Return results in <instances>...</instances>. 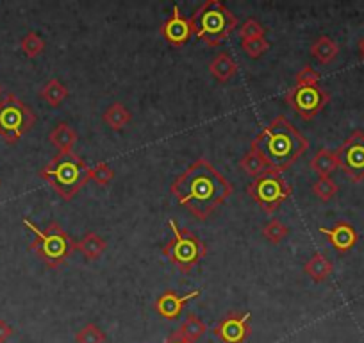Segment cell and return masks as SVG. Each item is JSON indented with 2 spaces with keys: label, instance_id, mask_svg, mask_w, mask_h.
Instances as JSON below:
<instances>
[{
  "label": "cell",
  "instance_id": "1",
  "mask_svg": "<svg viewBox=\"0 0 364 343\" xmlns=\"http://www.w3.org/2000/svg\"><path fill=\"white\" fill-rule=\"evenodd\" d=\"M170 191L195 218L208 220L232 195L234 186L208 159L200 157L171 183Z\"/></svg>",
  "mask_w": 364,
  "mask_h": 343
},
{
  "label": "cell",
  "instance_id": "2",
  "mask_svg": "<svg viewBox=\"0 0 364 343\" xmlns=\"http://www.w3.org/2000/svg\"><path fill=\"white\" fill-rule=\"evenodd\" d=\"M307 149L309 142L293 127L284 115L273 118L250 143L252 152L257 154L269 170L279 174L296 163Z\"/></svg>",
  "mask_w": 364,
  "mask_h": 343
},
{
  "label": "cell",
  "instance_id": "3",
  "mask_svg": "<svg viewBox=\"0 0 364 343\" xmlns=\"http://www.w3.org/2000/svg\"><path fill=\"white\" fill-rule=\"evenodd\" d=\"M38 176L65 201H72L90 181V167L75 152L58 154L38 172Z\"/></svg>",
  "mask_w": 364,
  "mask_h": 343
},
{
  "label": "cell",
  "instance_id": "4",
  "mask_svg": "<svg viewBox=\"0 0 364 343\" xmlns=\"http://www.w3.org/2000/svg\"><path fill=\"white\" fill-rule=\"evenodd\" d=\"M190 23L198 40L205 41L209 47H218L236 31L237 19L222 2L208 0L191 15Z\"/></svg>",
  "mask_w": 364,
  "mask_h": 343
},
{
  "label": "cell",
  "instance_id": "5",
  "mask_svg": "<svg viewBox=\"0 0 364 343\" xmlns=\"http://www.w3.org/2000/svg\"><path fill=\"white\" fill-rule=\"evenodd\" d=\"M23 226L34 234V241L31 243V250L47 265L48 268H59L72 252L77 248V241L59 226L58 222H50L47 229H40L29 218H23Z\"/></svg>",
  "mask_w": 364,
  "mask_h": 343
},
{
  "label": "cell",
  "instance_id": "6",
  "mask_svg": "<svg viewBox=\"0 0 364 343\" xmlns=\"http://www.w3.org/2000/svg\"><path fill=\"white\" fill-rule=\"evenodd\" d=\"M171 227V240L163 247V255L170 263H173L182 274H190L193 267L200 263L202 258L208 254V247L200 238L191 234L190 231L178 226L173 218L168 220Z\"/></svg>",
  "mask_w": 364,
  "mask_h": 343
},
{
  "label": "cell",
  "instance_id": "7",
  "mask_svg": "<svg viewBox=\"0 0 364 343\" xmlns=\"http://www.w3.org/2000/svg\"><path fill=\"white\" fill-rule=\"evenodd\" d=\"M36 124V113L18 99L15 93H8L0 99V138L8 143H16Z\"/></svg>",
  "mask_w": 364,
  "mask_h": 343
},
{
  "label": "cell",
  "instance_id": "8",
  "mask_svg": "<svg viewBox=\"0 0 364 343\" xmlns=\"http://www.w3.org/2000/svg\"><path fill=\"white\" fill-rule=\"evenodd\" d=\"M247 194L254 202H257L266 213H273L293 194V188L282 174L275 170H266L262 176L252 181L247 186Z\"/></svg>",
  "mask_w": 364,
  "mask_h": 343
},
{
  "label": "cell",
  "instance_id": "9",
  "mask_svg": "<svg viewBox=\"0 0 364 343\" xmlns=\"http://www.w3.org/2000/svg\"><path fill=\"white\" fill-rule=\"evenodd\" d=\"M331 95L327 90L316 84L296 83L288 93H286V102L291 106V110L304 120H313L321 110L328 104Z\"/></svg>",
  "mask_w": 364,
  "mask_h": 343
},
{
  "label": "cell",
  "instance_id": "10",
  "mask_svg": "<svg viewBox=\"0 0 364 343\" xmlns=\"http://www.w3.org/2000/svg\"><path fill=\"white\" fill-rule=\"evenodd\" d=\"M338 164L350 181L360 183L364 181V132L353 131L343 145L336 150Z\"/></svg>",
  "mask_w": 364,
  "mask_h": 343
},
{
  "label": "cell",
  "instance_id": "11",
  "mask_svg": "<svg viewBox=\"0 0 364 343\" xmlns=\"http://www.w3.org/2000/svg\"><path fill=\"white\" fill-rule=\"evenodd\" d=\"M250 313L245 311H229L213 329L216 338L222 343H245L250 336Z\"/></svg>",
  "mask_w": 364,
  "mask_h": 343
},
{
  "label": "cell",
  "instance_id": "12",
  "mask_svg": "<svg viewBox=\"0 0 364 343\" xmlns=\"http://www.w3.org/2000/svg\"><path fill=\"white\" fill-rule=\"evenodd\" d=\"M161 33H163L164 40H166L171 47H182V45L188 43V40H190V36L193 34V31H191L190 20L184 19V16L181 15V11H178L177 6H173L171 16L164 22Z\"/></svg>",
  "mask_w": 364,
  "mask_h": 343
},
{
  "label": "cell",
  "instance_id": "13",
  "mask_svg": "<svg viewBox=\"0 0 364 343\" xmlns=\"http://www.w3.org/2000/svg\"><path fill=\"white\" fill-rule=\"evenodd\" d=\"M200 293H202L200 290H195V292L186 293V295H178V293H175L173 290H168V292H164L163 295L156 300L154 307H156V311L163 318H168V320H177V318L181 317L184 306H186L190 300L200 297Z\"/></svg>",
  "mask_w": 364,
  "mask_h": 343
},
{
  "label": "cell",
  "instance_id": "14",
  "mask_svg": "<svg viewBox=\"0 0 364 343\" xmlns=\"http://www.w3.org/2000/svg\"><path fill=\"white\" fill-rule=\"evenodd\" d=\"M320 233L325 234V236L331 240L332 247L336 248L338 252H348L352 250L353 245L357 243V231L353 229L352 223L345 222V220H341V222L336 223L332 229H327V227H320Z\"/></svg>",
  "mask_w": 364,
  "mask_h": 343
},
{
  "label": "cell",
  "instance_id": "15",
  "mask_svg": "<svg viewBox=\"0 0 364 343\" xmlns=\"http://www.w3.org/2000/svg\"><path fill=\"white\" fill-rule=\"evenodd\" d=\"M48 139L58 149L59 154L73 152V147L77 143V131L72 125L61 122V124H58L52 129L50 134H48Z\"/></svg>",
  "mask_w": 364,
  "mask_h": 343
},
{
  "label": "cell",
  "instance_id": "16",
  "mask_svg": "<svg viewBox=\"0 0 364 343\" xmlns=\"http://www.w3.org/2000/svg\"><path fill=\"white\" fill-rule=\"evenodd\" d=\"M309 167L318 177H331L332 174L338 170L339 164H338V157H336L334 150L320 149L313 156Z\"/></svg>",
  "mask_w": 364,
  "mask_h": 343
},
{
  "label": "cell",
  "instance_id": "17",
  "mask_svg": "<svg viewBox=\"0 0 364 343\" xmlns=\"http://www.w3.org/2000/svg\"><path fill=\"white\" fill-rule=\"evenodd\" d=\"M209 72L220 83H227V80L232 79L237 72V63L230 58L227 52L216 56L211 63H209Z\"/></svg>",
  "mask_w": 364,
  "mask_h": 343
},
{
  "label": "cell",
  "instance_id": "18",
  "mask_svg": "<svg viewBox=\"0 0 364 343\" xmlns=\"http://www.w3.org/2000/svg\"><path fill=\"white\" fill-rule=\"evenodd\" d=\"M311 54L321 65H331L339 56V45L331 36H320L311 45Z\"/></svg>",
  "mask_w": 364,
  "mask_h": 343
},
{
  "label": "cell",
  "instance_id": "19",
  "mask_svg": "<svg viewBox=\"0 0 364 343\" xmlns=\"http://www.w3.org/2000/svg\"><path fill=\"white\" fill-rule=\"evenodd\" d=\"M107 243L102 236H99L97 233H86V236L80 241H77V250H80L84 254V258L90 261L99 260L100 255L106 252Z\"/></svg>",
  "mask_w": 364,
  "mask_h": 343
},
{
  "label": "cell",
  "instance_id": "20",
  "mask_svg": "<svg viewBox=\"0 0 364 343\" xmlns=\"http://www.w3.org/2000/svg\"><path fill=\"white\" fill-rule=\"evenodd\" d=\"M332 268H334V267H332L331 261H328L323 254L316 252V254H314L313 258H311V260L306 263V267H304V272H306V274L309 275L313 281L325 283L328 278H331Z\"/></svg>",
  "mask_w": 364,
  "mask_h": 343
},
{
  "label": "cell",
  "instance_id": "21",
  "mask_svg": "<svg viewBox=\"0 0 364 343\" xmlns=\"http://www.w3.org/2000/svg\"><path fill=\"white\" fill-rule=\"evenodd\" d=\"M70 92L65 84L59 79H50L48 83L43 84V88L40 90V97L52 107H59L66 99H68Z\"/></svg>",
  "mask_w": 364,
  "mask_h": 343
},
{
  "label": "cell",
  "instance_id": "22",
  "mask_svg": "<svg viewBox=\"0 0 364 343\" xmlns=\"http://www.w3.org/2000/svg\"><path fill=\"white\" fill-rule=\"evenodd\" d=\"M131 120H132L131 111H129L122 102L111 104V106L106 110V113H104V122H106L107 127L114 129V131L124 129Z\"/></svg>",
  "mask_w": 364,
  "mask_h": 343
},
{
  "label": "cell",
  "instance_id": "23",
  "mask_svg": "<svg viewBox=\"0 0 364 343\" xmlns=\"http://www.w3.org/2000/svg\"><path fill=\"white\" fill-rule=\"evenodd\" d=\"M205 331H208V325L204 324V320H202V318H198L197 315H190L186 320L182 322L181 327L175 331V334L181 336V338L190 339V342L195 343L198 338H202V336L205 334Z\"/></svg>",
  "mask_w": 364,
  "mask_h": 343
},
{
  "label": "cell",
  "instance_id": "24",
  "mask_svg": "<svg viewBox=\"0 0 364 343\" xmlns=\"http://www.w3.org/2000/svg\"><path fill=\"white\" fill-rule=\"evenodd\" d=\"M240 168L245 172V174H247V176L254 177V179H257V177L262 176L266 170H269V168L266 167L264 161H262L257 154L252 152V150L241 157Z\"/></svg>",
  "mask_w": 364,
  "mask_h": 343
},
{
  "label": "cell",
  "instance_id": "25",
  "mask_svg": "<svg viewBox=\"0 0 364 343\" xmlns=\"http://www.w3.org/2000/svg\"><path fill=\"white\" fill-rule=\"evenodd\" d=\"M106 332L95 324L82 325L75 334V343H106Z\"/></svg>",
  "mask_w": 364,
  "mask_h": 343
},
{
  "label": "cell",
  "instance_id": "26",
  "mask_svg": "<svg viewBox=\"0 0 364 343\" xmlns=\"http://www.w3.org/2000/svg\"><path fill=\"white\" fill-rule=\"evenodd\" d=\"M288 234H289L288 226H286V223H282L281 220H277V218L269 220V222L264 226V229H262V236H264L268 241H272L273 245L281 243V241L284 240Z\"/></svg>",
  "mask_w": 364,
  "mask_h": 343
},
{
  "label": "cell",
  "instance_id": "27",
  "mask_svg": "<svg viewBox=\"0 0 364 343\" xmlns=\"http://www.w3.org/2000/svg\"><path fill=\"white\" fill-rule=\"evenodd\" d=\"M338 191L339 186L332 181V177H320V179L313 184V194L323 202H328L331 199H334L336 195H338Z\"/></svg>",
  "mask_w": 364,
  "mask_h": 343
},
{
  "label": "cell",
  "instance_id": "28",
  "mask_svg": "<svg viewBox=\"0 0 364 343\" xmlns=\"http://www.w3.org/2000/svg\"><path fill=\"white\" fill-rule=\"evenodd\" d=\"M20 47H22L23 54H26L27 58H36V56H40L41 52L45 51V40L40 34L27 33L26 36H23Z\"/></svg>",
  "mask_w": 364,
  "mask_h": 343
},
{
  "label": "cell",
  "instance_id": "29",
  "mask_svg": "<svg viewBox=\"0 0 364 343\" xmlns=\"http://www.w3.org/2000/svg\"><path fill=\"white\" fill-rule=\"evenodd\" d=\"M113 179L114 172L107 163H99L97 167L90 168V181H95L99 186H107Z\"/></svg>",
  "mask_w": 364,
  "mask_h": 343
},
{
  "label": "cell",
  "instance_id": "30",
  "mask_svg": "<svg viewBox=\"0 0 364 343\" xmlns=\"http://www.w3.org/2000/svg\"><path fill=\"white\" fill-rule=\"evenodd\" d=\"M241 47H243V51L247 52L248 58L255 59V58H261V56L268 51L269 43L266 38H254V40L241 41Z\"/></svg>",
  "mask_w": 364,
  "mask_h": 343
},
{
  "label": "cell",
  "instance_id": "31",
  "mask_svg": "<svg viewBox=\"0 0 364 343\" xmlns=\"http://www.w3.org/2000/svg\"><path fill=\"white\" fill-rule=\"evenodd\" d=\"M264 34H266V29L255 19H248L240 29L241 41L254 40V38H264Z\"/></svg>",
  "mask_w": 364,
  "mask_h": 343
},
{
  "label": "cell",
  "instance_id": "32",
  "mask_svg": "<svg viewBox=\"0 0 364 343\" xmlns=\"http://www.w3.org/2000/svg\"><path fill=\"white\" fill-rule=\"evenodd\" d=\"M296 83H304V84H316L320 83V73L313 68V66H304L302 70L296 75Z\"/></svg>",
  "mask_w": 364,
  "mask_h": 343
},
{
  "label": "cell",
  "instance_id": "33",
  "mask_svg": "<svg viewBox=\"0 0 364 343\" xmlns=\"http://www.w3.org/2000/svg\"><path fill=\"white\" fill-rule=\"evenodd\" d=\"M13 332H15V331H13L11 325H9L6 320H2V318H0V343L8 342V339L13 336Z\"/></svg>",
  "mask_w": 364,
  "mask_h": 343
},
{
  "label": "cell",
  "instance_id": "34",
  "mask_svg": "<svg viewBox=\"0 0 364 343\" xmlns=\"http://www.w3.org/2000/svg\"><path fill=\"white\" fill-rule=\"evenodd\" d=\"M164 343H193V342H190V339H186V338H181V336H177L173 332V334H171Z\"/></svg>",
  "mask_w": 364,
  "mask_h": 343
},
{
  "label": "cell",
  "instance_id": "35",
  "mask_svg": "<svg viewBox=\"0 0 364 343\" xmlns=\"http://www.w3.org/2000/svg\"><path fill=\"white\" fill-rule=\"evenodd\" d=\"M359 52H360V56H363V59H364V38L359 41Z\"/></svg>",
  "mask_w": 364,
  "mask_h": 343
},
{
  "label": "cell",
  "instance_id": "36",
  "mask_svg": "<svg viewBox=\"0 0 364 343\" xmlns=\"http://www.w3.org/2000/svg\"><path fill=\"white\" fill-rule=\"evenodd\" d=\"M0 97H2V84H0Z\"/></svg>",
  "mask_w": 364,
  "mask_h": 343
}]
</instances>
